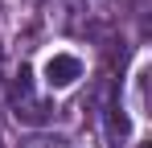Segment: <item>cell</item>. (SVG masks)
<instances>
[{
    "instance_id": "1",
    "label": "cell",
    "mask_w": 152,
    "mask_h": 148,
    "mask_svg": "<svg viewBox=\"0 0 152 148\" xmlns=\"http://www.w3.org/2000/svg\"><path fill=\"white\" fill-rule=\"evenodd\" d=\"M29 78H33L29 66H21L17 70V82H12V111H17L21 123H45V107L33 99V82Z\"/></svg>"
},
{
    "instance_id": "2",
    "label": "cell",
    "mask_w": 152,
    "mask_h": 148,
    "mask_svg": "<svg viewBox=\"0 0 152 148\" xmlns=\"http://www.w3.org/2000/svg\"><path fill=\"white\" fill-rule=\"evenodd\" d=\"M45 86H53V91H62V86H70V82H78L82 78V62H78L74 53H53L50 62H45Z\"/></svg>"
}]
</instances>
